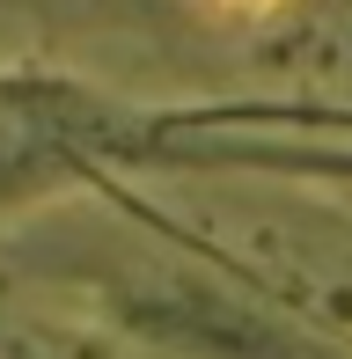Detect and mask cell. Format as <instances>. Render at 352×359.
<instances>
[{
	"label": "cell",
	"mask_w": 352,
	"mask_h": 359,
	"mask_svg": "<svg viewBox=\"0 0 352 359\" xmlns=\"http://www.w3.org/2000/svg\"><path fill=\"white\" fill-rule=\"evenodd\" d=\"M235 8H279V0H235Z\"/></svg>",
	"instance_id": "6da1fadb"
}]
</instances>
